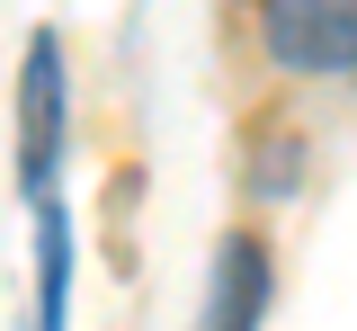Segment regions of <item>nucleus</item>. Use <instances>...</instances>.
I'll return each instance as SVG.
<instances>
[{
    "label": "nucleus",
    "instance_id": "nucleus-3",
    "mask_svg": "<svg viewBox=\"0 0 357 331\" xmlns=\"http://www.w3.org/2000/svg\"><path fill=\"white\" fill-rule=\"evenodd\" d=\"M259 304H268V251L241 233V242H223V260H215L206 331H259Z\"/></svg>",
    "mask_w": 357,
    "mask_h": 331
},
{
    "label": "nucleus",
    "instance_id": "nucleus-1",
    "mask_svg": "<svg viewBox=\"0 0 357 331\" xmlns=\"http://www.w3.org/2000/svg\"><path fill=\"white\" fill-rule=\"evenodd\" d=\"M259 36L286 72H357V0H259Z\"/></svg>",
    "mask_w": 357,
    "mask_h": 331
},
{
    "label": "nucleus",
    "instance_id": "nucleus-4",
    "mask_svg": "<svg viewBox=\"0 0 357 331\" xmlns=\"http://www.w3.org/2000/svg\"><path fill=\"white\" fill-rule=\"evenodd\" d=\"M36 331H63V215L45 206V314Z\"/></svg>",
    "mask_w": 357,
    "mask_h": 331
},
{
    "label": "nucleus",
    "instance_id": "nucleus-2",
    "mask_svg": "<svg viewBox=\"0 0 357 331\" xmlns=\"http://www.w3.org/2000/svg\"><path fill=\"white\" fill-rule=\"evenodd\" d=\"M54 161H63V45L36 27V45L18 63V179H27V197L54 189Z\"/></svg>",
    "mask_w": 357,
    "mask_h": 331
}]
</instances>
